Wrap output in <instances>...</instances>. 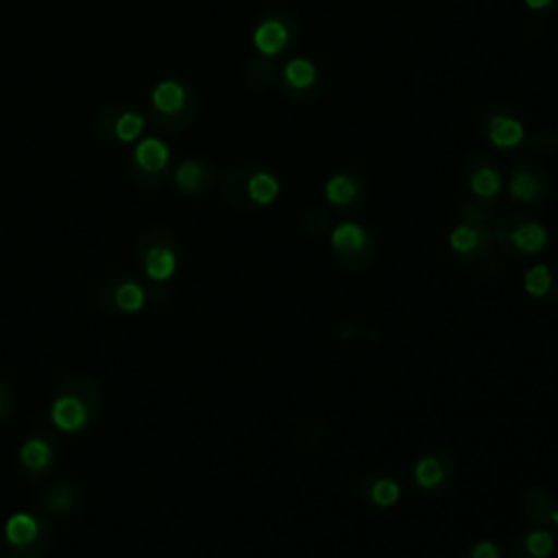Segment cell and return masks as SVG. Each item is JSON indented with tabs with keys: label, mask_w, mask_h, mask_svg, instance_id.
I'll return each mask as SVG.
<instances>
[{
	"label": "cell",
	"mask_w": 558,
	"mask_h": 558,
	"mask_svg": "<svg viewBox=\"0 0 558 558\" xmlns=\"http://www.w3.org/2000/svg\"><path fill=\"white\" fill-rule=\"evenodd\" d=\"M102 410V390L89 375L76 373L59 381L50 399L48 418L65 434H78L94 425Z\"/></svg>",
	"instance_id": "1"
},
{
	"label": "cell",
	"mask_w": 558,
	"mask_h": 558,
	"mask_svg": "<svg viewBox=\"0 0 558 558\" xmlns=\"http://www.w3.org/2000/svg\"><path fill=\"white\" fill-rule=\"evenodd\" d=\"M198 111V98L183 76H163L146 100V120L163 135H177L192 126Z\"/></svg>",
	"instance_id": "2"
},
{
	"label": "cell",
	"mask_w": 558,
	"mask_h": 558,
	"mask_svg": "<svg viewBox=\"0 0 558 558\" xmlns=\"http://www.w3.org/2000/svg\"><path fill=\"white\" fill-rule=\"evenodd\" d=\"M220 194L227 205L238 211H257L279 198L281 179L272 166L264 161H246L222 174Z\"/></svg>",
	"instance_id": "3"
},
{
	"label": "cell",
	"mask_w": 558,
	"mask_h": 558,
	"mask_svg": "<svg viewBox=\"0 0 558 558\" xmlns=\"http://www.w3.org/2000/svg\"><path fill=\"white\" fill-rule=\"evenodd\" d=\"M301 41V22L299 17L283 9L270 7L264 9L251 28V44L257 54L268 57L272 61L292 57Z\"/></svg>",
	"instance_id": "4"
},
{
	"label": "cell",
	"mask_w": 558,
	"mask_h": 558,
	"mask_svg": "<svg viewBox=\"0 0 558 558\" xmlns=\"http://www.w3.org/2000/svg\"><path fill=\"white\" fill-rule=\"evenodd\" d=\"M181 259V244L174 231L168 227H148L140 233L135 242V264L155 286L168 283Z\"/></svg>",
	"instance_id": "5"
},
{
	"label": "cell",
	"mask_w": 558,
	"mask_h": 558,
	"mask_svg": "<svg viewBox=\"0 0 558 558\" xmlns=\"http://www.w3.org/2000/svg\"><path fill=\"white\" fill-rule=\"evenodd\" d=\"M172 172V150L159 137H142L133 144L126 159V174L131 183L144 192L159 190Z\"/></svg>",
	"instance_id": "6"
},
{
	"label": "cell",
	"mask_w": 558,
	"mask_h": 558,
	"mask_svg": "<svg viewBox=\"0 0 558 558\" xmlns=\"http://www.w3.org/2000/svg\"><path fill=\"white\" fill-rule=\"evenodd\" d=\"M495 244L508 257H530L549 244V231L534 216L514 211L495 222Z\"/></svg>",
	"instance_id": "7"
},
{
	"label": "cell",
	"mask_w": 558,
	"mask_h": 558,
	"mask_svg": "<svg viewBox=\"0 0 558 558\" xmlns=\"http://www.w3.org/2000/svg\"><path fill=\"white\" fill-rule=\"evenodd\" d=\"M52 545V527L46 517L13 512L4 521V547L13 558H41Z\"/></svg>",
	"instance_id": "8"
},
{
	"label": "cell",
	"mask_w": 558,
	"mask_h": 558,
	"mask_svg": "<svg viewBox=\"0 0 558 558\" xmlns=\"http://www.w3.org/2000/svg\"><path fill=\"white\" fill-rule=\"evenodd\" d=\"M329 246L333 259L347 272H364L377 255L371 231L355 220H344L336 225L329 233Z\"/></svg>",
	"instance_id": "9"
},
{
	"label": "cell",
	"mask_w": 558,
	"mask_h": 558,
	"mask_svg": "<svg viewBox=\"0 0 558 558\" xmlns=\"http://www.w3.org/2000/svg\"><path fill=\"white\" fill-rule=\"evenodd\" d=\"M146 118L131 102H107L98 109L92 131L107 144H135L144 131Z\"/></svg>",
	"instance_id": "10"
},
{
	"label": "cell",
	"mask_w": 558,
	"mask_h": 558,
	"mask_svg": "<svg viewBox=\"0 0 558 558\" xmlns=\"http://www.w3.org/2000/svg\"><path fill=\"white\" fill-rule=\"evenodd\" d=\"M480 131L495 150H512L527 137L523 118L508 102L488 105L480 118Z\"/></svg>",
	"instance_id": "11"
},
{
	"label": "cell",
	"mask_w": 558,
	"mask_h": 558,
	"mask_svg": "<svg viewBox=\"0 0 558 558\" xmlns=\"http://www.w3.org/2000/svg\"><path fill=\"white\" fill-rule=\"evenodd\" d=\"M279 89L294 102H312L323 94L325 76L312 59L292 54L279 68Z\"/></svg>",
	"instance_id": "12"
},
{
	"label": "cell",
	"mask_w": 558,
	"mask_h": 558,
	"mask_svg": "<svg viewBox=\"0 0 558 558\" xmlns=\"http://www.w3.org/2000/svg\"><path fill=\"white\" fill-rule=\"evenodd\" d=\"M325 201L331 209L351 216L357 214L368 198V183L355 168H338L323 183Z\"/></svg>",
	"instance_id": "13"
},
{
	"label": "cell",
	"mask_w": 558,
	"mask_h": 558,
	"mask_svg": "<svg viewBox=\"0 0 558 558\" xmlns=\"http://www.w3.org/2000/svg\"><path fill=\"white\" fill-rule=\"evenodd\" d=\"M148 292L131 275L113 272L98 288V305L111 316H131L146 305Z\"/></svg>",
	"instance_id": "14"
},
{
	"label": "cell",
	"mask_w": 558,
	"mask_h": 558,
	"mask_svg": "<svg viewBox=\"0 0 558 558\" xmlns=\"http://www.w3.org/2000/svg\"><path fill=\"white\" fill-rule=\"evenodd\" d=\"M462 181L475 201L490 205L501 194L504 187L497 157L490 153L469 155L462 163Z\"/></svg>",
	"instance_id": "15"
},
{
	"label": "cell",
	"mask_w": 558,
	"mask_h": 558,
	"mask_svg": "<svg viewBox=\"0 0 558 558\" xmlns=\"http://www.w3.org/2000/svg\"><path fill=\"white\" fill-rule=\"evenodd\" d=\"M453 255L466 264H484L495 248V227L490 222H458L447 238Z\"/></svg>",
	"instance_id": "16"
},
{
	"label": "cell",
	"mask_w": 558,
	"mask_h": 558,
	"mask_svg": "<svg viewBox=\"0 0 558 558\" xmlns=\"http://www.w3.org/2000/svg\"><path fill=\"white\" fill-rule=\"evenodd\" d=\"M456 458L442 447H427L412 464V480L425 493H440L456 477Z\"/></svg>",
	"instance_id": "17"
},
{
	"label": "cell",
	"mask_w": 558,
	"mask_h": 558,
	"mask_svg": "<svg viewBox=\"0 0 558 558\" xmlns=\"http://www.w3.org/2000/svg\"><path fill=\"white\" fill-rule=\"evenodd\" d=\"M57 456H59V447L54 436L46 432L33 434L17 449V471L26 482L44 480L52 473L57 464Z\"/></svg>",
	"instance_id": "18"
},
{
	"label": "cell",
	"mask_w": 558,
	"mask_h": 558,
	"mask_svg": "<svg viewBox=\"0 0 558 558\" xmlns=\"http://www.w3.org/2000/svg\"><path fill=\"white\" fill-rule=\"evenodd\" d=\"M549 192L547 170L532 157L519 159L508 177V194L521 205H536Z\"/></svg>",
	"instance_id": "19"
},
{
	"label": "cell",
	"mask_w": 558,
	"mask_h": 558,
	"mask_svg": "<svg viewBox=\"0 0 558 558\" xmlns=\"http://www.w3.org/2000/svg\"><path fill=\"white\" fill-rule=\"evenodd\" d=\"M172 185L183 196H205L220 179L216 163L203 157H181L170 172Z\"/></svg>",
	"instance_id": "20"
},
{
	"label": "cell",
	"mask_w": 558,
	"mask_h": 558,
	"mask_svg": "<svg viewBox=\"0 0 558 558\" xmlns=\"http://www.w3.org/2000/svg\"><path fill=\"white\" fill-rule=\"evenodd\" d=\"M523 290L527 296L543 303L558 301V264L538 262L523 272Z\"/></svg>",
	"instance_id": "21"
},
{
	"label": "cell",
	"mask_w": 558,
	"mask_h": 558,
	"mask_svg": "<svg viewBox=\"0 0 558 558\" xmlns=\"http://www.w3.org/2000/svg\"><path fill=\"white\" fill-rule=\"evenodd\" d=\"M41 506L46 512L54 517H72L81 508V493L74 484L65 480H54L48 484V488L41 495Z\"/></svg>",
	"instance_id": "22"
},
{
	"label": "cell",
	"mask_w": 558,
	"mask_h": 558,
	"mask_svg": "<svg viewBox=\"0 0 558 558\" xmlns=\"http://www.w3.org/2000/svg\"><path fill=\"white\" fill-rule=\"evenodd\" d=\"M362 501L375 508H390L401 499V484L390 475H368L357 486Z\"/></svg>",
	"instance_id": "23"
},
{
	"label": "cell",
	"mask_w": 558,
	"mask_h": 558,
	"mask_svg": "<svg viewBox=\"0 0 558 558\" xmlns=\"http://www.w3.org/2000/svg\"><path fill=\"white\" fill-rule=\"evenodd\" d=\"M554 547H556L554 536L547 530L538 527L514 538L510 556L512 558H549L554 554Z\"/></svg>",
	"instance_id": "24"
},
{
	"label": "cell",
	"mask_w": 558,
	"mask_h": 558,
	"mask_svg": "<svg viewBox=\"0 0 558 558\" xmlns=\"http://www.w3.org/2000/svg\"><path fill=\"white\" fill-rule=\"evenodd\" d=\"M242 78L248 89L266 92L272 85H279V68L268 57H251L242 68Z\"/></svg>",
	"instance_id": "25"
},
{
	"label": "cell",
	"mask_w": 558,
	"mask_h": 558,
	"mask_svg": "<svg viewBox=\"0 0 558 558\" xmlns=\"http://www.w3.org/2000/svg\"><path fill=\"white\" fill-rule=\"evenodd\" d=\"M521 510L534 523H549L551 514L558 510V497L545 486H534L523 493Z\"/></svg>",
	"instance_id": "26"
},
{
	"label": "cell",
	"mask_w": 558,
	"mask_h": 558,
	"mask_svg": "<svg viewBox=\"0 0 558 558\" xmlns=\"http://www.w3.org/2000/svg\"><path fill=\"white\" fill-rule=\"evenodd\" d=\"M301 227H303V231H305L307 235H312V238H323V235H329L336 225H333V218H331V214H329L327 209H323V207H310V209L303 214V218H301Z\"/></svg>",
	"instance_id": "27"
},
{
	"label": "cell",
	"mask_w": 558,
	"mask_h": 558,
	"mask_svg": "<svg viewBox=\"0 0 558 558\" xmlns=\"http://www.w3.org/2000/svg\"><path fill=\"white\" fill-rule=\"evenodd\" d=\"M458 218L462 222H490L495 225V214L486 203H480L475 198H462L458 203Z\"/></svg>",
	"instance_id": "28"
},
{
	"label": "cell",
	"mask_w": 558,
	"mask_h": 558,
	"mask_svg": "<svg viewBox=\"0 0 558 558\" xmlns=\"http://www.w3.org/2000/svg\"><path fill=\"white\" fill-rule=\"evenodd\" d=\"M464 558H501V551L497 543H493L490 538H482L466 549Z\"/></svg>",
	"instance_id": "29"
},
{
	"label": "cell",
	"mask_w": 558,
	"mask_h": 558,
	"mask_svg": "<svg viewBox=\"0 0 558 558\" xmlns=\"http://www.w3.org/2000/svg\"><path fill=\"white\" fill-rule=\"evenodd\" d=\"M13 408H15L13 390H11L9 381L4 377H0V425L9 421V416L13 414Z\"/></svg>",
	"instance_id": "30"
},
{
	"label": "cell",
	"mask_w": 558,
	"mask_h": 558,
	"mask_svg": "<svg viewBox=\"0 0 558 558\" xmlns=\"http://www.w3.org/2000/svg\"><path fill=\"white\" fill-rule=\"evenodd\" d=\"M551 146H554L551 133H547V131H536V133L530 135V148H532L534 155H545L547 150H551Z\"/></svg>",
	"instance_id": "31"
},
{
	"label": "cell",
	"mask_w": 558,
	"mask_h": 558,
	"mask_svg": "<svg viewBox=\"0 0 558 558\" xmlns=\"http://www.w3.org/2000/svg\"><path fill=\"white\" fill-rule=\"evenodd\" d=\"M556 2L558 0H523L525 9L532 11V13H547V11H551L556 7Z\"/></svg>",
	"instance_id": "32"
},
{
	"label": "cell",
	"mask_w": 558,
	"mask_h": 558,
	"mask_svg": "<svg viewBox=\"0 0 558 558\" xmlns=\"http://www.w3.org/2000/svg\"><path fill=\"white\" fill-rule=\"evenodd\" d=\"M549 523H551V525H554V527H556V530H558V510H556V512H554V514H551V519H549Z\"/></svg>",
	"instance_id": "33"
}]
</instances>
